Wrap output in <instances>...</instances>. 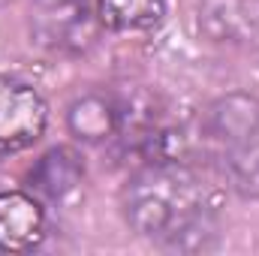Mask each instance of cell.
Returning <instances> with one entry per match:
<instances>
[{
  "mask_svg": "<svg viewBox=\"0 0 259 256\" xmlns=\"http://www.w3.org/2000/svg\"><path fill=\"white\" fill-rule=\"evenodd\" d=\"M244 154H247V151H244ZM244 154L229 157V160H232V178H235V184L247 193V196L259 199V157L256 160H247Z\"/></svg>",
  "mask_w": 259,
  "mask_h": 256,
  "instance_id": "30bf717a",
  "label": "cell"
},
{
  "mask_svg": "<svg viewBox=\"0 0 259 256\" xmlns=\"http://www.w3.org/2000/svg\"><path fill=\"white\" fill-rule=\"evenodd\" d=\"M84 178V163L72 148H52L46 151L36 166L27 172V187L42 199L61 202L75 190Z\"/></svg>",
  "mask_w": 259,
  "mask_h": 256,
  "instance_id": "ba28073f",
  "label": "cell"
},
{
  "mask_svg": "<svg viewBox=\"0 0 259 256\" xmlns=\"http://www.w3.org/2000/svg\"><path fill=\"white\" fill-rule=\"evenodd\" d=\"M196 21L214 42H247L259 33V0H199Z\"/></svg>",
  "mask_w": 259,
  "mask_h": 256,
  "instance_id": "8992f818",
  "label": "cell"
},
{
  "mask_svg": "<svg viewBox=\"0 0 259 256\" xmlns=\"http://www.w3.org/2000/svg\"><path fill=\"white\" fill-rule=\"evenodd\" d=\"M94 30L88 0H30V36L49 52L78 55L94 42Z\"/></svg>",
  "mask_w": 259,
  "mask_h": 256,
  "instance_id": "7a4b0ae2",
  "label": "cell"
},
{
  "mask_svg": "<svg viewBox=\"0 0 259 256\" xmlns=\"http://www.w3.org/2000/svg\"><path fill=\"white\" fill-rule=\"evenodd\" d=\"M66 127L78 142L100 145L121 130V97L106 91H88L66 109Z\"/></svg>",
  "mask_w": 259,
  "mask_h": 256,
  "instance_id": "52a82bcc",
  "label": "cell"
},
{
  "mask_svg": "<svg viewBox=\"0 0 259 256\" xmlns=\"http://www.w3.org/2000/svg\"><path fill=\"white\" fill-rule=\"evenodd\" d=\"M166 0H97V18L115 33L151 30L163 21Z\"/></svg>",
  "mask_w": 259,
  "mask_h": 256,
  "instance_id": "9c48e42d",
  "label": "cell"
},
{
  "mask_svg": "<svg viewBox=\"0 0 259 256\" xmlns=\"http://www.w3.org/2000/svg\"><path fill=\"white\" fill-rule=\"evenodd\" d=\"M46 238V211L30 193H0V253L36 250Z\"/></svg>",
  "mask_w": 259,
  "mask_h": 256,
  "instance_id": "5b68a950",
  "label": "cell"
},
{
  "mask_svg": "<svg viewBox=\"0 0 259 256\" xmlns=\"http://www.w3.org/2000/svg\"><path fill=\"white\" fill-rule=\"evenodd\" d=\"M124 217L163 250L202 253L217 244V199L211 184L181 160L145 163L121 193Z\"/></svg>",
  "mask_w": 259,
  "mask_h": 256,
  "instance_id": "6da1fadb",
  "label": "cell"
},
{
  "mask_svg": "<svg viewBox=\"0 0 259 256\" xmlns=\"http://www.w3.org/2000/svg\"><path fill=\"white\" fill-rule=\"evenodd\" d=\"M202 133L226 157L244 154L259 136V100L241 91L214 100L202 118Z\"/></svg>",
  "mask_w": 259,
  "mask_h": 256,
  "instance_id": "277c9868",
  "label": "cell"
},
{
  "mask_svg": "<svg viewBox=\"0 0 259 256\" xmlns=\"http://www.w3.org/2000/svg\"><path fill=\"white\" fill-rule=\"evenodd\" d=\"M49 124V106L36 88L18 78H0V154H18L39 142Z\"/></svg>",
  "mask_w": 259,
  "mask_h": 256,
  "instance_id": "3957f363",
  "label": "cell"
}]
</instances>
